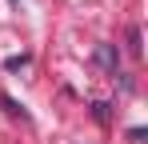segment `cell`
<instances>
[{"instance_id":"cell-2","label":"cell","mask_w":148,"mask_h":144,"mask_svg":"<svg viewBox=\"0 0 148 144\" xmlns=\"http://www.w3.org/2000/svg\"><path fill=\"white\" fill-rule=\"evenodd\" d=\"M28 64V56H8V60H4V68L8 72H16V68H24Z\"/></svg>"},{"instance_id":"cell-1","label":"cell","mask_w":148,"mask_h":144,"mask_svg":"<svg viewBox=\"0 0 148 144\" xmlns=\"http://www.w3.org/2000/svg\"><path fill=\"white\" fill-rule=\"evenodd\" d=\"M96 60L104 64V68H116V56H112V48H108V44H104V48L96 52Z\"/></svg>"}]
</instances>
